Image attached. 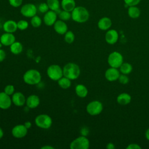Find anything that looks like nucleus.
Here are the masks:
<instances>
[{"instance_id":"1","label":"nucleus","mask_w":149,"mask_h":149,"mask_svg":"<svg viewBox=\"0 0 149 149\" xmlns=\"http://www.w3.org/2000/svg\"><path fill=\"white\" fill-rule=\"evenodd\" d=\"M71 14L72 20L79 23L86 22L90 17L88 10L85 7L81 6H76Z\"/></svg>"},{"instance_id":"2","label":"nucleus","mask_w":149,"mask_h":149,"mask_svg":"<svg viewBox=\"0 0 149 149\" xmlns=\"http://www.w3.org/2000/svg\"><path fill=\"white\" fill-rule=\"evenodd\" d=\"M80 68L74 63L69 62L66 64L63 68V76L68 77L71 80L77 79L80 76Z\"/></svg>"},{"instance_id":"3","label":"nucleus","mask_w":149,"mask_h":149,"mask_svg":"<svg viewBox=\"0 0 149 149\" xmlns=\"http://www.w3.org/2000/svg\"><path fill=\"white\" fill-rule=\"evenodd\" d=\"M24 83L29 85H36L38 84L41 80V75L39 71L31 69L27 70L23 76Z\"/></svg>"},{"instance_id":"4","label":"nucleus","mask_w":149,"mask_h":149,"mask_svg":"<svg viewBox=\"0 0 149 149\" xmlns=\"http://www.w3.org/2000/svg\"><path fill=\"white\" fill-rule=\"evenodd\" d=\"M107 62L110 67L118 69L123 62V57L120 52L113 51L108 55Z\"/></svg>"},{"instance_id":"5","label":"nucleus","mask_w":149,"mask_h":149,"mask_svg":"<svg viewBox=\"0 0 149 149\" xmlns=\"http://www.w3.org/2000/svg\"><path fill=\"white\" fill-rule=\"evenodd\" d=\"M47 74L48 77L52 80L58 81L63 76V69L58 65H51L47 70Z\"/></svg>"},{"instance_id":"6","label":"nucleus","mask_w":149,"mask_h":149,"mask_svg":"<svg viewBox=\"0 0 149 149\" xmlns=\"http://www.w3.org/2000/svg\"><path fill=\"white\" fill-rule=\"evenodd\" d=\"M90 147L89 140L85 136H81L73 140L70 144V149H88Z\"/></svg>"},{"instance_id":"7","label":"nucleus","mask_w":149,"mask_h":149,"mask_svg":"<svg viewBox=\"0 0 149 149\" xmlns=\"http://www.w3.org/2000/svg\"><path fill=\"white\" fill-rule=\"evenodd\" d=\"M35 123L37 126L40 128L47 129L51 126L52 124V120L48 115L40 114L36 117Z\"/></svg>"},{"instance_id":"8","label":"nucleus","mask_w":149,"mask_h":149,"mask_svg":"<svg viewBox=\"0 0 149 149\" xmlns=\"http://www.w3.org/2000/svg\"><path fill=\"white\" fill-rule=\"evenodd\" d=\"M103 110L102 104L97 100L90 102L86 107L87 112L92 116L99 115Z\"/></svg>"},{"instance_id":"9","label":"nucleus","mask_w":149,"mask_h":149,"mask_svg":"<svg viewBox=\"0 0 149 149\" xmlns=\"http://www.w3.org/2000/svg\"><path fill=\"white\" fill-rule=\"evenodd\" d=\"M37 8L33 3H26L20 8V13L26 17H32L37 14Z\"/></svg>"},{"instance_id":"10","label":"nucleus","mask_w":149,"mask_h":149,"mask_svg":"<svg viewBox=\"0 0 149 149\" xmlns=\"http://www.w3.org/2000/svg\"><path fill=\"white\" fill-rule=\"evenodd\" d=\"M11 133L14 137L20 139L26 136L27 133V129L24 125H17L12 128Z\"/></svg>"},{"instance_id":"11","label":"nucleus","mask_w":149,"mask_h":149,"mask_svg":"<svg viewBox=\"0 0 149 149\" xmlns=\"http://www.w3.org/2000/svg\"><path fill=\"white\" fill-rule=\"evenodd\" d=\"M58 14L55 11L49 10L45 13L43 17V21L45 25L48 26H51L54 24L57 20Z\"/></svg>"},{"instance_id":"12","label":"nucleus","mask_w":149,"mask_h":149,"mask_svg":"<svg viewBox=\"0 0 149 149\" xmlns=\"http://www.w3.org/2000/svg\"><path fill=\"white\" fill-rule=\"evenodd\" d=\"M120 72L118 68L110 67L105 72V77L109 81H115L118 80Z\"/></svg>"},{"instance_id":"13","label":"nucleus","mask_w":149,"mask_h":149,"mask_svg":"<svg viewBox=\"0 0 149 149\" xmlns=\"http://www.w3.org/2000/svg\"><path fill=\"white\" fill-rule=\"evenodd\" d=\"M119 38V34L118 31L115 29H109L105 33V41L111 45L116 43Z\"/></svg>"},{"instance_id":"14","label":"nucleus","mask_w":149,"mask_h":149,"mask_svg":"<svg viewBox=\"0 0 149 149\" xmlns=\"http://www.w3.org/2000/svg\"><path fill=\"white\" fill-rule=\"evenodd\" d=\"M12 98L10 95L6 94L4 91L0 92V108L2 109H7L12 105Z\"/></svg>"},{"instance_id":"15","label":"nucleus","mask_w":149,"mask_h":149,"mask_svg":"<svg viewBox=\"0 0 149 149\" xmlns=\"http://www.w3.org/2000/svg\"><path fill=\"white\" fill-rule=\"evenodd\" d=\"M54 29L55 32L59 34H65L68 31V26L65 21H63L61 19L57 20L54 23Z\"/></svg>"},{"instance_id":"16","label":"nucleus","mask_w":149,"mask_h":149,"mask_svg":"<svg viewBox=\"0 0 149 149\" xmlns=\"http://www.w3.org/2000/svg\"><path fill=\"white\" fill-rule=\"evenodd\" d=\"M12 102L17 107H22L26 103V97L21 92L14 93L12 97Z\"/></svg>"},{"instance_id":"17","label":"nucleus","mask_w":149,"mask_h":149,"mask_svg":"<svg viewBox=\"0 0 149 149\" xmlns=\"http://www.w3.org/2000/svg\"><path fill=\"white\" fill-rule=\"evenodd\" d=\"M15 37L13 33H5L0 37V41L3 45L10 46L15 41Z\"/></svg>"},{"instance_id":"18","label":"nucleus","mask_w":149,"mask_h":149,"mask_svg":"<svg viewBox=\"0 0 149 149\" xmlns=\"http://www.w3.org/2000/svg\"><path fill=\"white\" fill-rule=\"evenodd\" d=\"M112 22L111 19L108 17H102L99 19L97 23V26L99 29L101 30H108L112 26Z\"/></svg>"},{"instance_id":"19","label":"nucleus","mask_w":149,"mask_h":149,"mask_svg":"<svg viewBox=\"0 0 149 149\" xmlns=\"http://www.w3.org/2000/svg\"><path fill=\"white\" fill-rule=\"evenodd\" d=\"M40 98L37 95H30L27 98L26 101V105L30 109H34L37 108L40 104Z\"/></svg>"},{"instance_id":"20","label":"nucleus","mask_w":149,"mask_h":149,"mask_svg":"<svg viewBox=\"0 0 149 149\" xmlns=\"http://www.w3.org/2000/svg\"><path fill=\"white\" fill-rule=\"evenodd\" d=\"M3 29L6 33H15L18 29L17 22L13 20H8L3 24Z\"/></svg>"},{"instance_id":"21","label":"nucleus","mask_w":149,"mask_h":149,"mask_svg":"<svg viewBox=\"0 0 149 149\" xmlns=\"http://www.w3.org/2000/svg\"><path fill=\"white\" fill-rule=\"evenodd\" d=\"M132 100V97L130 94L127 93H122L119 94L116 98L117 102L122 105L129 104Z\"/></svg>"},{"instance_id":"22","label":"nucleus","mask_w":149,"mask_h":149,"mask_svg":"<svg viewBox=\"0 0 149 149\" xmlns=\"http://www.w3.org/2000/svg\"><path fill=\"white\" fill-rule=\"evenodd\" d=\"M61 6L63 10L72 12L76 6V2L74 0H62Z\"/></svg>"},{"instance_id":"23","label":"nucleus","mask_w":149,"mask_h":149,"mask_svg":"<svg viewBox=\"0 0 149 149\" xmlns=\"http://www.w3.org/2000/svg\"><path fill=\"white\" fill-rule=\"evenodd\" d=\"M141 14L140 9L137 6H129L127 9V15L132 19H137Z\"/></svg>"},{"instance_id":"24","label":"nucleus","mask_w":149,"mask_h":149,"mask_svg":"<svg viewBox=\"0 0 149 149\" xmlns=\"http://www.w3.org/2000/svg\"><path fill=\"white\" fill-rule=\"evenodd\" d=\"M75 93L78 97L84 98L88 94V90L84 85L79 84L75 87Z\"/></svg>"},{"instance_id":"25","label":"nucleus","mask_w":149,"mask_h":149,"mask_svg":"<svg viewBox=\"0 0 149 149\" xmlns=\"http://www.w3.org/2000/svg\"><path fill=\"white\" fill-rule=\"evenodd\" d=\"M47 3L49 8V10L55 11L57 14L61 10L60 9L61 2L59 0H47Z\"/></svg>"},{"instance_id":"26","label":"nucleus","mask_w":149,"mask_h":149,"mask_svg":"<svg viewBox=\"0 0 149 149\" xmlns=\"http://www.w3.org/2000/svg\"><path fill=\"white\" fill-rule=\"evenodd\" d=\"M10 51L12 54L15 55H18L22 52L23 45L20 42L15 41L10 45Z\"/></svg>"},{"instance_id":"27","label":"nucleus","mask_w":149,"mask_h":149,"mask_svg":"<svg viewBox=\"0 0 149 149\" xmlns=\"http://www.w3.org/2000/svg\"><path fill=\"white\" fill-rule=\"evenodd\" d=\"M58 84L62 88L67 89L69 88L71 86V80L63 76L58 80Z\"/></svg>"},{"instance_id":"28","label":"nucleus","mask_w":149,"mask_h":149,"mask_svg":"<svg viewBox=\"0 0 149 149\" xmlns=\"http://www.w3.org/2000/svg\"><path fill=\"white\" fill-rule=\"evenodd\" d=\"M133 67L132 65L128 62H123L119 67V71L122 74H128L132 72Z\"/></svg>"},{"instance_id":"29","label":"nucleus","mask_w":149,"mask_h":149,"mask_svg":"<svg viewBox=\"0 0 149 149\" xmlns=\"http://www.w3.org/2000/svg\"><path fill=\"white\" fill-rule=\"evenodd\" d=\"M58 16L63 21H68L72 18V14L71 12L62 9L58 13Z\"/></svg>"},{"instance_id":"30","label":"nucleus","mask_w":149,"mask_h":149,"mask_svg":"<svg viewBox=\"0 0 149 149\" xmlns=\"http://www.w3.org/2000/svg\"><path fill=\"white\" fill-rule=\"evenodd\" d=\"M30 23L33 27L37 28V27H39L41 25L42 20L38 16L36 15L35 16L31 17Z\"/></svg>"},{"instance_id":"31","label":"nucleus","mask_w":149,"mask_h":149,"mask_svg":"<svg viewBox=\"0 0 149 149\" xmlns=\"http://www.w3.org/2000/svg\"><path fill=\"white\" fill-rule=\"evenodd\" d=\"M74 34L72 31H67L65 34L64 39L66 43L72 44L74 40Z\"/></svg>"},{"instance_id":"32","label":"nucleus","mask_w":149,"mask_h":149,"mask_svg":"<svg viewBox=\"0 0 149 149\" xmlns=\"http://www.w3.org/2000/svg\"><path fill=\"white\" fill-rule=\"evenodd\" d=\"M17 29L20 30H24L29 27V23L25 20H20L17 22Z\"/></svg>"},{"instance_id":"33","label":"nucleus","mask_w":149,"mask_h":149,"mask_svg":"<svg viewBox=\"0 0 149 149\" xmlns=\"http://www.w3.org/2000/svg\"><path fill=\"white\" fill-rule=\"evenodd\" d=\"M38 10L42 13H45L49 10L47 2H41L38 7Z\"/></svg>"},{"instance_id":"34","label":"nucleus","mask_w":149,"mask_h":149,"mask_svg":"<svg viewBox=\"0 0 149 149\" xmlns=\"http://www.w3.org/2000/svg\"><path fill=\"white\" fill-rule=\"evenodd\" d=\"M4 92L9 95H13L15 92V87L12 84H8L4 88Z\"/></svg>"},{"instance_id":"35","label":"nucleus","mask_w":149,"mask_h":149,"mask_svg":"<svg viewBox=\"0 0 149 149\" xmlns=\"http://www.w3.org/2000/svg\"><path fill=\"white\" fill-rule=\"evenodd\" d=\"M141 0H123L125 4L127 6H137L139 5Z\"/></svg>"},{"instance_id":"36","label":"nucleus","mask_w":149,"mask_h":149,"mask_svg":"<svg viewBox=\"0 0 149 149\" xmlns=\"http://www.w3.org/2000/svg\"><path fill=\"white\" fill-rule=\"evenodd\" d=\"M118 80L120 84H126L129 83V77L127 76L126 74H120L119 78H118Z\"/></svg>"},{"instance_id":"37","label":"nucleus","mask_w":149,"mask_h":149,"mask_svg":"<svg viewBox=\"0 0 149 149\" xmlns=\"http://www.w3.org/2000/svg\"><path fill=\"white\" fill-rule=\"evenodd\" d=\"M9 5L13 8L20 7L22 3L23 0H8Z\"/></svg>"},{"instance_id":"38","label":"nucleus","mask_w":149,"mask_h":149,"mask_svg":"<svg viewBox=\"0 0 149 149\" xmlns=\"http://www.w3.org/2000/svg\"><path fill=\"white\" fill-rule=\"evenodd\" d=\"M141 146H140V145L136 143L129 144L126 147V149H141Z\"/></svg>"},{"instance_id":"39","label":"nucleus","mask_w":149,"mask_h":149,"mask_svg":"<svg viewBox=\"0 0 149 149\" xmlns=\"http://www.w3.org/2000/svg\"><path fill=\"white\" fill-rule=\"evenodd\" d=\"M6 58V53L5 51L0 48V62H2Z\"/></svg>"},{"instance_id":"40","label":"nucleus","mask_w":149,"mask_h":149,"mask_svg":"<svg viewBox=\"0 0 149 149\" xmlns=\"http://www.w3.org/2000/svg\"><path fill=\"white\" fill-rule=\"evenodd\" d=\"M106 148H108V149H114L115 148V146L113 143H108L107 144Z\"/></svg>"},{"instance_id":"41","label":"nucleus","mask_w":149,"mask_h":149,"mask_svg":"<svg viewBox=\"0 0 149 149\" xmlns=\"http://www.w3.org/2000/svg\"><path fill=\"white\" fill-rule=\"evenodd\" d=\"M24 125V126H26V127L27 129H29V128H30L31 126V123L30 121H27V122H26Z\"/></svg>"},{"instance_id":"42","label":"nucleus","mask_w":149,"mask_h":149,"mask_svg":"<svg viewBox=\"0 0 149 149\" xmlns=\"http://www.w3.org/2000/svg\"><path fill=\"white\" fill-rule=\"evenodd\" d=\"M145 136H146V138L149 141V128L146 130L145 132Z\"/></svg>"},{"instance_id":"43","label":"nucleus","mask_w":149,"mask_h":149,"mask_svg":"<svg viewBox=\"0 0 149 149\" xmlns=\"http://www.w3.org/2000/svg\"><path fill=\"white\" fill-rule=\"evenodd\" d=\"M41 149H54V148L50 146H44L41 148Z\"/></svg>"},{"instance_id":"44","label":"nucleus","mask_w":149,"mask_h":149,"mask_svg":"<svg viewBox=\"0 0 149 149\" xmlns=\"http://www.w3.org/2000/svg\"><path fill=\"white\" fill-rule=\"evenodd\" d=\"M3 136V131L2 129L0 127V139L1 138H2Z\"/></svg>"},{"instance_id":"45","label":"nucleus","mask_w":149,"mask_h":149,"mask_svg":"<svg viewBox=\"0 0 149 149\" xmlns=\"http://www.w3.org/2000/svg\"><path fill=\"white\" fill-rule=\"evenodd\" d=\"M3 45H2V44L1 42V41H0V48L2 47V46Z\"/></svg>"},{"instance_id":"46","label":"nucleus","mask_w":149,"mask_h":149,"mask_svg":"<svg viewBox=\"0 0 149 149\" xmlns=\"http://www.w3.org/2000/svg\"><path fill=\"white\" fill-rule=\"evenodd\" d=\"M0 28H1V27H0Z\"/></svg>"}]
</instances>
